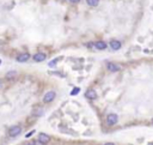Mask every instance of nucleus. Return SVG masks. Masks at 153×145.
Here are the masks:
<instances>
[{
	"instance_id": "obj_1",
	"label": "nucleus",
	"mask_w": 153,
	"mask_h": 145,
	"mask_svg": "<svg viewBox=\"0 0 153 145\" xmlns=\"http://www.w3.org/2000/svg\"><path fill=\"white\" fill-rule=\"evenodd\" d=\"M22 133V127L19 125H15L12 126L11 128L8 129V134H10V137H17V136H19Z\"/></svg>"
},
{
	"instance_id": "obj_2",
	"label": "nucleus",
	"mask_w": 153,
	"mask_h": 145,
	"mask_svg": "<svg viewBox=\"0 0 153 145\" xmlns=\"http://www.w3.org/2000/svg\"><path fill=\"white\" fill-rule=\"evenodd\" d=\"M117 121H118V116L116 115V114H114V113L109 114V115L106 116V124H108L109 126L116 125V124H117Z\"/></svg>"
},
{
	"instance_id": "obj_3",
	"label": "nucleus",
	"mask_w": 153,
	"mask_h": 145,
	"mask_svg": "<svg viewBox=\"0 0 153 145\" xmlns=\"http://www.w3.org/2000/svg\"><path fill=\"white\" fill-rule=\"evenodd\" d=\"M55 96H56V94H55V91H48L47 94L44 95L43 97V102L44 103H50L55 98Z\"/></svg>"
},
{
	"instance_id": "obj_4",
	"label": "nucleus",
	"mask_w": 153,
	"mask_h": 145,
	"mask_svg": "<svg viewBox=\"0 0 153 145\" xmlns=\"http://www.w3.org/2000/svg\"><path fill=\"white\" fill-rule=\"evenodd\" d=\"M46 58H47V55L44 54V53H36V54L32 56L34 61H36V63H42V61L46 60Z\"/></svg>"
},
{
	"instance_id": "obj_5",
	"label": "nucleus",
	"mask_w": 153,
	"mask_h": 145,
	"mask_svg": "<svg viewBox=\"0 0 153 145\" xmlns=\"http://www.w3.org/2000/svg\"><path fill=\"white\" fill-rule=\"evenodd\" d=\"M38 141H41L42 144H48L49 141H50V137L46 133H39L38 134Z\"/></svg>"
},
{
	"instance_id": "obj_6",
	"label": "nucleus",
	"mask_w": 153,
	"mask_h": 145,
	"mask_svg": "<svg viewBox=\"0 0 153 145\" xmlns=\"http://www.w3.org/2000/svg\"><path fill=\"white\" fill-rule=\"evenodd\" d=\"M106 67L110 72H117V71L121 70V66L117 65V64H114V63H108L106 64Z\"/></svg>"
},
{
	"instance_id": "obj_7",
	"label": "nucleus",
	"mask_w": 153,
	"mask_h": 145,
	"mask_svg": "<svg viewBox=\"0 0 153 145\" xmlns=\"http://www.w3.org/2000/svg\"><path fill=\"white\" fill-rule=\"evenodd\" d=\"M29 59H30V54L29 53H22V54H19L17 56V61L18 63H25Z\"/></svg>"
},
{
	"instance_id": "obj_8",
	"label": "nucleus",
	"mask_w": 153,
	"mask_h": 145,
	"mask_svg": "<svg viewBox=\"0 0 153 145\" xmlns=\"http://www.w3.org/2000/svg\"><path fill=\"white\" fill-rule=\"evenodd\" d=\"M85 96H86V98H89V100H96V98H97V92H96V90H93V89H89V90L85 92Z\"/></svg>"
},
{
	"instance_id": "obj_9",
	"label": "nucleus",
	"mask_w": 153,
	"mask_h": 145,
	"mask_svg": "<svg viewBox=\"0 0 153 145\" xmlns=\"http://www.w3.org/2000/svg\"><path fill=\"white\" fill-rule=\"evenodd\" d=\"M110 47L114 51H118L121 48V42L117 41V40H113V41H110Z\"/></svg>"
},
{
	"instance_id": "obj_10",
	"label": "nucleus",
	"mask_w": 153,
	"mask_h": 145,
	"mask_svg": "<svg viewBox=\"0 0 153 145\" xmlns=\"http://www.w3.org/2000/svg\"><path fill=\"white\" fill-rule=\"evenodd\" d=\"M94 47L99 49V51H103V49L106 48V43L104 41H97V42H94Z\"/></svg>"
},
{
	"instance_id": "obj_11",
	"label": "nucleus",
	"mask_w": 153,
	"mask_h": 145,
	"mask_svg": "<svg viewBox=\"0 0 153 145\" xmlns=\"http://www.w3.org/2000/svg\"><path fill=\"white\" fill-rule=\"evenodd\" d=\"M86 3L89 6H92V7H94V6H97V5L99 4V0H86Z\"/></svg>"
},
{
	"instance_id": "obj_12",
	"label": "nucleus",
	"mask_w": 153,
	"mask_h": 145,
	"mask_svg": "<svg viewBox=\"0 0 153 145\" xmlns=\"http://www.w3.org/2000/svg\"><path fill=\"white\" fill-rule=\"evenodd\" d=\"M16 76H17V72L12 71V72H8V73H6V78H7V79H12V78H15Z\"/></svg>"
},
{
	"instance_id": "obj_13",
	"label": "nucleus",
	"mask_w": 153,
	"mask_h": 145,
	"mask_svg": "<svg viewBox=\"0 0 153 145\" xmlns=\"http://www.w3.org/2000/svg\"><path fill=\"white\" fill-rule=\"evenodd\" d=\"M79 91H80V89H79V88H74V89L71 91V95H72V96H74V95L79 94Z\"/></svg>"
},
{
	"instance_id": "obj_14",
	"label": "nucleus",
	"mask_w": 153,
	"mask_h": 145,
	"mask_svg": "<svg viewBox=\"0 0 153 145\" xmlns=\"http://www.w3.org/2000/svg\"><path fill=\"white\" fill-rule=\"evenodd\" d=\"M56 64H58V59H54V60H51L50 63H49V66L53 67V66H55Z\"/></svg>"
},
{
	"instance_id": "obj_15",
	"label": "nucleus",
	"mask_w": 153,
	"mask_h": 145,
	"mask_svg": "<svg viewBox=\"0 0 153 145\" xmlns=\"http://www.w3.org/2000/svg\"><path fill=\"white\" fill-rule=\"evenodd\" d=\"M68 1H71V3H73V4H77V3H79L80 0H68Z\"/></svg>"
},
{
	"instance_id": "obj_16",
	"label": "nucleus",
	"mask_w": 153,
	"mask_h": 145,
	"mask_svg": "<svg viewBox=\"0 0 153 145\" xmlns=\"http://www.w3.org/2000/svg\"><path fill=\"white\" fill-rule=\"evenodd\" d=\"M32 133H34V131H32V132H30V133H27V134H26V138H29L30 136H32Z\"/></svg>"
},
{
	"instance_id": "obj_17",
	"label": "nucleus",
	"mask_w": 153,
	"mask_h": 145,
	"mask_svg": "<svg viewBox=\"0 0 153 145\" xmlns=\"http://www.w3.org/2000/svg\"><path fill=\"white\" fill-rule=\"evenodd\" d=\"M34 144H35V145H44V144H42L41 141H37V143H34Z\"/></svg>"
},
{
	"instance_id": "obj_18",
	"label": "nucleus",
	"mask_w": 153,
	"mask_h": 145,
	"mask_svg": "<svg viewBox=\"0 0 153 145\" xmlns=\"http://www.w3.org/2000/svg\"><path fill=\"white\" fill-rule=\"evenodd\" d=\"M104 145H115V144H114V143H105Z\"/></svg>"
},
{
	"instance_id": "obj_19",
	"label": "nucleus",
	"mask_w": 153,
	"mask_h": 145,
	"mask_svg": "<svg viewBox=\"0 0 153 145\" xmlns=\"http://www.w3.org/2000/svg\"><path fill=\"white\" fill-rule=\"evenodd\" d=\"M25 145H35L34 143H29V144H25Z\"/></svg>"
},
{
	"instance_id": "obj_20",
	"label": "nucleus",
	"mask_w": 153,
	"mask_h": 145,
	"mask_svg": "<svg viewBox=\"0 0 153 145\" xmlns=\"http://www.w3.org/2000/svg\"><path fill=\"white\" fill-rule=\"evenodd\" d=\"M0 86H1V82H0Z\"/></svg>"
},
{
	"instance_id": "obj_21",
	"label": "nucleus",
	"mask_w": 153,
	"mask_h": 145,
	"mask_svg": "<svg viewBox=\"0 0 153 145\" xmlns=\"http://www.w3.org/2000/svg\"><path fill=\"white\" fill-rule=\"evenodd\" d=\"M152 124H153V119H152Z\"/></svg>"
},
{
	"instance_id": "obj_22",
	"label": "nucleus",
	"mask_w": 153,
	"mask_h": 145,
	"mask_svg": "<svg viewBox=\"0 0 153 145\" xmlns=\"http://www.w3.org/2000/svg\"><path fill=\"white\" fill-rule=\"evenodd\" d=\"M0 64H1V60H0Z\"/></svg>"
}]
</instances>
